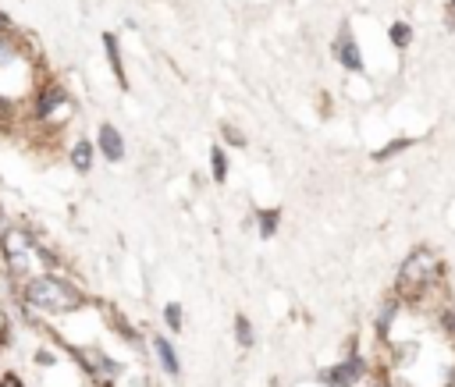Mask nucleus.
Wrapping results in <instances>:
<instances>
[{
    "mask_svg": "<svg viewBox=\"0 0 455 387\" xmlns=\"http://www.w3.org/2000/svg\"><path fill=\"white\" fill-rule=\"evenodd\" d=\"M25 302H28L32 309H39V312L60 316V312L82 309V305H85V295H82L71 280H64V277H57V273H39V277H32V280L25 284Z\"/></svg>",
    "mask_w": 455,
    "mask_h": 387,
    "instance_id": "f257e3e1",
    "label": "nucleus"
},
{
    "mask_svg": "<svg viewBox=\"0 0 455 387\" xmlns=\"http://www.w3.org/2000/svg\"><path fill=\"white\" fill-rule=\"evenodd\" d=\"M437 280H444V263L437 259V252H430V249H412L405 259H402V266H398V284H395V295L402 298V302H412V298H419L430 284H437Z\"/></svg>",
    "mask_w": 455,
    "mask_h": 387,
    "instance_id": "f03ea898",
    "label": "nucleus"
},
{
    "mask_svg": "<svg viewBox=\"0 0 455 387\" xmlns=\"http://www.w3.org/2000/svg\"><path fill=\"white\" fill-rule=\"evenodd\" d=\"M4 256H7V266H11L14 273H28L36 259L50 263V259L32 245V238H28L25 231H7V234H4Z\"/></svg>",
    "mask_w": 455,
    "mask_h": 387,
    "instance_id": "7ed1b4c3",
    "label": "nucleus"
},
{
    "mask_svg": "<svg viewBox=\"0 0 455 387\" xmlns=\"http://www.w3.org/2000/svg\"><path fill=\"white\" fill-rule=\"evenodd\" d=\"M363 376H366V359L359 351H348L345 359H338L334 366H327L320 373V383L323 387H355Z\"/></svg>",
    "mask_w": 455,
    "mask_h": 387,
    "instance_id": "20e7f679",
    "label": "nucleus"
},
{
    "mask_svg": "<svg viewBox=\"0 0 455 387\" xmlns=\"http://www.w3.org/2000/svg\"><path fill=\"white\" fill-rule=\"evenodd\" d=\"M331 53H334V60H338L345 71H352V75H359V71L366 67V64H363V50H359V43H355V36H352V28H348V25H341V28H338Z\"/></svg>",
    "mask_w": 455,
    "mask_h": 387,
    "instance_id": "39448f33",
    "label": "nucleus"
},
{
    "mask_svg": "<svg viewBox=\"0 0 455 387\" xmlns=\"http://www.w3.org/2000/svg\"><path fill=\"white\" fill-rule=\"evenodd\" d=\"M96 149H100L103 160H110V163H121V160H124V138H121V131H117L110 121L100 124V131H96Z\"/></svg>",
    "mask_w": 455,
    "mask_h": 387,
    "instance_id": "423d86ee",
    "label": "nucleus"
},
{
    "mask_svg": "<svg viewBox=\"0 0 455 387\" xmlns=\"http://www.w3.org/2000/svg\"><path fill=\"white\" fill-rule=\"evenodd\" d=\"M153 355H156V362H160V369L167 373V376H178L181 373V359H178V351H174V344H171V337H164V334H153Z\"/></svg>",
    "mask_w": 455,
    "mask_h": 387,
    "instance_id": "0eeeda50",
    "label": "nucleus"
},
{
    "mask_svg": "<svg viewBox=\"0 0 455 387\" xmlns=\"http://www.w3.org/2000/svg\"><path fill=\"white\" fill-rule=\"evenodd\" d=\"M103 50H107V60H110V71L117 78L121 89H128V75H124V64H121V43L114 32H103Z\"/></svg>",
    "mask_w": 455,
    "mask_h": 387,
    "instance_id": "6e6552de",
    "label": "nucleus"
},
{
    "mask_svg": "<svg viewBox=\"0 0 455 387\" xmlns=\"http://www.w3.org/2000/svg\"><path fill=\"white\" fill-rule=\"evenodd\" d=\"M281 220H284V209L281 206H259L256 209V231H259V238H274L277 227H281Z\"/></svg>",
    "mask_w": 455,
    "mask_h": 387,
    "instance_id": "1a4fd4ad",
    "label": "nucleus"
},
{
    "mask_svg": "<svg viewBox=\"0 0 455 387\" xmlns=\"http://www.w3.org/2000/svg\"><path fill=\"white\" fill-rule=\"evenodd\" d=\"M228 170H231V160H228V149L220 142L210 146V178L213 185H224L228 181Z\"/></svg>",
    "mask_w": 455,
    "mask_h": 387,
    "instance_id": "9d476101",
    "label": "nucleus"
},
{
    "mask_svg": "<svg viewBox=\"0 0 455 387\" xmlns=\"http://www.w3.org/2000/svg\"><path fill=\"white\" fill-rule=\"evenodd\" d=\"M92 156H96V146H92L89 138H78V142L71 146V167H75L78 174L92 170Z\"/></svg>",
    "mask_w": 455,
    "mask_h": 387,
    "instance_id": "9b49d317",
    "label": "nucleus"
},
{
    "mask_svg": "<svg viewBox=\"0 0 455 387\" xmlns=\"http://www.w3.org/2000/svg\"><path fill=\"white\" fill-rule=\"evenodd\" d=\"M235 341L242 344V348H252V341H256V330H252V323H249V316L245 312H235Z\"/></svg>",
    "mask_w": 455,
    "mask_h": 387,
    "instance_id": "f8f14e48",
    "label": "nucleus"
},
{
    "mask_svg": "<svg viewBox=\"0 0 455 387\" xmlns=\"http://www.w3.org/2000/svg\"><path fill=\"white\" fill-rule=\"evenodd\" d=\"M387 39H391V46L409 50V46H412V25H409V21H395V25L387 28Z\"/></svg>",
    "mask_w": 455,
    "mask_h": 387,
    "instance_id": "ddd939ff",
    "label": "nucleus"
},
{
    "mask_svg": "<svg viewBox=\"0 0 455 387\" xmlns=\"http://www.w3.org/2000/svg\"><path fill=\"white\" fill-rule=\"evenodd\" d=\"M164 323H167L174 334H181V327H185V312H181V302H167V305H164Z\"/></svg>",
    "mask_w": 455,
    "mask_h": 387,
    "instance_id": "4468645a",
    "label": "nucleus"
},
{
    "mask_svg": "<svg viewBox=\"0 0 455 387\" xmlns=\"http://www.w3.org/2000/svg\"><path fill=\"white\" fill-rule=\"evenodd\" d=\"M220 135H224V142H228L231 149H245V146H249L245 131H242V128H235V124H228V121L220 124Z\"/></svg>",
    "mask_w": 455,
    "mask_h": 387,
    "instance_id": "2eb2a0df",
    "label": "nucleus"
},
{
    "mask_svg": "<svg viewBox=\"0 0 455 387\" xmlns=\"http://www.w3.org/2000/svg\"><path fill=\"white\" fill-rule=\"evenodd\" d=\"M437 323L444 327V334H448V337H455V309H451V305H444V309H441Z\"/></svg>",
    "mask_w": 455,
    "mask_h": 387,
    "instance_id": "dca6fc26",
    "label": "nucleus"
},
{
    "mask_svg": "<svg viewBox=\"0 0 455 387\" xmlns=\"http://www.w3.org/2000/svg\"><path fill=\"white\" fill-rule=\"evenodd\" d=\"M409 146H412V138H402V142H391L387 149H380V153H377V160H387L391 153H402V149H409Z\"/></svg>",
    "mask_w": 455,
    "mask_h": 387,
    "instance_id": "f3484780",
    "label": "nucleus"
},
{
    "mask_svg": "<svg viewBox=\"0 0 455 387\" xmlns=\"http://www.w3.org/2000/svg\"><path fill=\"white\" fill-rule=\"evenodd\" d=\"M0 387H25V383H21L14 373H4V376H0Z\"/></svg>",
    "mask_w": 455,
    "mask_h": 387,
    "instance_id": "a211bd4d",
    "label": "nucleus"
},
{
    "mask_svg": "<svg viewBox=\"0 0 455 387\" xmlns=\"http://www.w3.org/2000/svg\"><path fill=\"white\" fill-rule=\"evenodd\" d=\"M7 25H11V21H7V14H4V11H0V36H4V32H7Z\"/></svg>",
    "mask_w": 455,
    "mask_h": 387,
    "instance_id": "6ab92c4d",
    "label": "nucleus"
},
{
    "mask_svg": "<svg viewBox=\"0 0 455 387\" xmlns=\"http://www.w3.org/2000/svg\"><path fill=\"white\" fill-rule=\"evenodd\" d=\"M451 7H455V0H451Z\"/></svg>",
    "mask_w": 455,
    "mask_h": 387,
    "instance_id": "aec40b11",
    "label": "nucleus"
}]
</instances>
